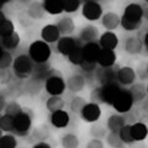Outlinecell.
I'll list each match as a JSON object with an SVG mask.
<instances>
[{"label": "cell", "instance_id": "cell-1", "mask_svg": "<svg viewBox=\"0 0 148 148\" xmlns=\"http://www.w3.org/2000/svg\"><path fill=\"white\" fill-rule=\"evenodd\" d=\"M11 69L16 79H29L34 69V62L27 54H18L14 58Z\"/></svg>", "mask_w": 148, "mask_h": 148}, {"label": "cell", "instance_id": "cell-2", "mask_svg": "<svg viewBox=\"0 0 148 148\" xmlns=\"http://www.w3.org/2000/svg\"><path fill=\"white\" fill-rule=\"evenodd\" d=\"M51 53H52L51 46L43 42L42 40H37L29 46L27 56L34 63H47L51 57Z\"/></svg>", "mask_w": 148, "mask_h": 148}, {"label": "cell", "instance_id": "cell-3", "mask_svg": "<svg viewBox=\"0 0 148 148\" xmlns=\"http://www.w3.org/2000/svg\"><path fill=\"white\" fill-rule=\"evenodd\" d=\"M32 127V114L30 110L24 109L18 115L14 117L12 135L16 137H25L29 135Z\"/></svg>", "mask_w": 148, "mask_h": 148}, {"label": "cell", "instance_id": "cell-4", "mask_svg": "<svg viewBox=\"0 0 148 148\" xmlns=\"http://www.w3.org/2000/svg\"><path fill=\"white\" fill-rule=\"evenodd\" d=\"M45 90L49 96H62L66 91V80L58 71L52 72V74L45 80Z\"/></svg>", "mask_w": 148, "mask_h": 148}, {"label": "cell", "instance_id": "cell-5", "mask_svg": "<svg viewBox=\"0 0 148 148\" xmlns=\"http://www.w3.org/2000/svg\"><path fill=\"white\" fill-rule=\"evenodd\" d=\"M147 16L146 9L138 3H130L125 8L122 16H120L125 21L133 22V24H142L143 17Z\"/></svg>", "mask_w": 148, "mask_h": 148}, {"label": "cell", "instance_id": "cell-6", "mask_svg": "<svg viewBox=\"0 0 148 148\" xmlns=\"http://www.w3.org/2000/svg\"><path fill=\"white\" fill-rule=\"evenodd\" d=\"M80 9H82L83 17L86 18V20L90 22H95V21L100 20L104 14L101 4L98 1H94V0H88V1L82 3Z\"/></svg>", "mask_w": 148, "mask_h": 148}, {"label": "cell", "instance_id": "cell-7", "mask_svg": "<svg viewBox=\"0 0 148 148\" xmlns=\"http://www.w3.org/2000/svg\"><path fill=\"white\" fill-rule=\"evenodd\" d=\"M133 105L135 104H133L132 96H131V94H130L128 89H121L120 94L117 95V98L114 101L112 108L117 114L123 115V114L128 112V111H131Z\"/></svg>", "mask_w": 148, "mask_h": 148}, {"label": "cell", "instance_id": "cell-8", "mask_svg": "<svg viewBox=\"0 0 148 148\" xmlns=\"http://www.w3.org/2000/svg\"><path fill=\"white\" fill-rule=\"evenodd\" d=\"M116 72L117 67H111V68H100L98 67L94 72L95 79L98 80L100 86L111 84V83H117L116 82Z\"/></svg>", "mask_w": 148, "mask_h": 148}, {"label": "cell", "instance_id": "cell-9", "mask_svg": "<svg viewBox=\"0 0 148 148\" xmlns=\"http://www.w3.org/2000/svg\"><path fill=\"white\" fill-rule=\"evenodd\" d=\"M79 115H80V119L83 120V121L88 122V123H94L96 121H99L100 116H101L100 105L90 103L89 101V103H86L84 105V108L82 109Z\"/></svg>", "mask_w": 148, "mask_h": 148}, {"label": "cell", "instance_id": "cell-10", "mask_svg": "<svg viewBox=\"0 0 148 148\" xmlns=\"http://www.w3.org/2000/svg\"><path fill=\"white\" fill-rule=\"evenodd\" d=\"M137 77L135 69L130 66L119 67L116 72V82L121 86H131L133 83H136Z\"/></svg>", "mask_w": 148, "mask_h": 148}, {"label": "cell", "instance_id": "cell-11", "mask_svg": "<svg viewBox=\"0 0 148 148\" xmlns=\"http://www.w3.org/2000/svg\"><path fill=\"white\" fill-rule=\"evenodd\" d=\"M78 45H82L78 38L72 36H64L57 41V47L56 48H57V52L59 54H62L63 57H68Z\"/></svg>", "mask_w": 148, "mask_h": 148}, {"label": "cell", "instance_id": "cell-12", "mask_svg": "<svg viewBox=\"0 0 148 148\" xmlns=\"http://www.w3.org/2000/svg\"><path fill=\"white\" fill-rule=\"evenodd\" d=\"M86 85V78L80 73H74L66 80V89L72 94H78L84 90Z\"/></svg>", "mask_w": 148, "mask_h": 148}, {"label": "cell", "instance_id": "cell-13", "mask_svg": "<svg viewBox=\"0 0 148 148\" xmlns=\"http://www.w3.org/2000/svg\"><path fill=\"white\" fill-rule=\"evenodd\" d=\"M98 45L101 49H111L115 51L119 46V37L115 32L105 31L101 35H99Z\"/></svg>", "mask_w": 148, "mask_h": 148}, {"label": "cell", "instance_id": "cell-14", "mask_svg": "<svg viewBox=\"0 0 148 148\" xmlns=\"http://www.w3.org/2000/svg\"><path fill=\"white\" fill-rule=\"evenodd\" d=\"M117 56L115 51L111 49H100V52L96 58V64L100 68H111L116 66Z\"/></svg>", "mask_w": 148, "mask_h": 148}, {"label": "cell", "instance_id": "cell-15", "mask_svg": "<svg viewBox=\"0 0 148 148\" xmlns=\"http://www.w3.org/2000/svg\"><path fill=\"white\" fill-rule=\"evenodd\" d=\"M53 71L54 69L51 68L48 62L47 63H34V69H32V74L30 78L45 84V80L52 74Z\"/></svg>", "mask_w": 148, "mask_h": 148}, {"label": "cell", "instance_id": "cell-16", "mask_svg": "<svg viewBox=\"0 0 148 148\" xmlns=\"http://www.w3.org/2000/svg\"><path fill=\"white\" fill-rule=\"evenodd\" d=\"M59 38H61V35H59V31L56 24H48L42 27V30H41V40L43 42H46L47 45L57 43Z\"/></svg>", "mask_w": 148, "mask_h": 148}, {"label": "cell", "instance_id": "cell-17", "mask_svg": "<svg viewBox=\"0 0 148 148\" xmlns=\"http://www.w3.org/2000/svg\"><path fill=\"white\" fill-rule=\"evenodd\" d=\"M98 38H99V30H98V27L94 26V25H86V26H84L80 30L79 37H78V40L80 41L82 45L96 42Z\"/></svg>", "mask_w": 148, "mask_h": 148}, {"label": "cell", "instance_id": "cell-18", "mask_svg": "<svg viewBox=\"0 0 148 148\" xmlns=\"http://www.w3.org/2000/svg\"><path fill=\"white\" fill-rule=\"evenodd\" d=\"M103 88V98H104V104L112 106L115 99L117 98V95L120 94L122 86L119 83H111V84L104 85Z\"/></svg>", "mask_w": 148, "mask_h": 148}, {"label": "cell", "instance_id": "cell-19", "mask_svg": "<svg viewBox=\"0 0 148 148\" xmlns=\"http://www.w3.org/2000/svg\"><path fill=\"white\" fill-rule=\"evenodd\" d=\"M69 121H71L69 112L64 109L54 111V112H52L49 116V122L56 128H66L69 125Z\"/></svg>", "mask_w": 148, "mask_h": 148}, {"label": "cell", "instance_id": "cell-20", "mask_svg": "<svg viewBox=\"0 0 148 148\" xmlns=\"http://www.w3.org/2000/svg\"><path fill=\"white\" fill-rule=\"evenodd\" d=\"M143 43L141 42V40L137 36H128L125 40L123 43V49L125 52L131 54V56H136V54H141L143 52Z\"/></svg>", "mask_w": 148, "mask_h": 148}, {"label": "cell", "instance_id": "cell-21", "mask_svg": "<svg viewBox=\"0 0 148 148\" xmlns=\"http://www.w3.org/2000/svg\"><path fill=\"white\" fill-rule=\"evenodd\" d=\"M57 29L59 31L61 37L64 36H71L74 31H75V22L71 16H62L59 20L57 21Z\"/></svg>", "mask_w": 148, "mask_h": 148}, {"label": "cell", "instance_id": "cell-22", "mask_svg": "<svg viewBox=\"0 0 148 148\" xmlns=\"http://www.w3.org/2000/svg\"><path fill=\"white\" fill-rule=\"evenodd\" d=\"M101 25L106 31L114 32V30H116L120 26V16L114 11H108L103 14V16L100 18Z\"/></svg>", "mask_w": 148, "mask_h": 148}, {"label": "cell", "instance_id": "cell-23", "mask_svg": "<svg viewBox=\"0 0 148 148\" xmlns=\"http://www.w3.org/2000/svg\"><path fill=\"white\" fill-rule=\"evenodd\" d=\"M128 91L132 96L133 104L141 103V101L146 100V98H147V86L145 83H133V84L130 86Z\"/></svg>", "mask_w": 148, "mask_h": 148}, {"label": "cell", "instance_id": "cell-24", "mask_svg": "<svg viewBox=\"0 0 148 148\" xmlns=\"http://www.w3.org/2000/svg\"><path fill=\"white\" fill-rule=\"evenodd\" d=\"M100 49L101 48L99 47L98 42H91V43L82 45V51H83V57H84V61L96 63V58H98V54L100 52Z\"/></svg>", "mask_w": 148, "mask_h": 148}, {"label": "cell", "instance_id": "cell-25", "mask_svg": "<svg viewBox=\"0 0 148 148\" xmlns=\"http://www.w3.org/2000/svg\"><path fill=\"white\" fill-rule=\"evenodd\" d=\"M20 41H21L20 35L15 31L14 34L9 35L6 37H0V47H1L4 51L10 52V51H14L18 47Z\"/></svg>", "mask_w": 148, "mask_h": 148}, {"label": "cell", "instance_id": "cell-26", "mask_svg": "<svg viewBox=\"0 0 148 148\" xmlns=\"http://www.w3.org/2000/svg\"><path fill=\"white\" fill-rule=\"evenodd\" d=\"M125 125H126V121H125L123 115L116 112V114H112L109 116L108 121H106V128H108L109 132L119 133V131L125 126Z\"/></svg>", "mask_w": 148, "mask_h": 148}, {"label": "cell", "instance_id": "cell-27", "mask_svg": "<svg viewBox=\"0 0 148 148\" xmlns=\"http://www.w3.org/2000/svg\"><path fill=\"white\" fill-rule=\"evenodd\" d=\"M26 14L32 20H41V18L45 17L46 11H45L41 1H31V3H29V5H27Z\"/></svg>", "mask_w": 148, "mask_h": 148}, {"label": "cell", "instance_id": "cell-28", "mask_svg": "<svg viewBox=\"0 0 148 148\" xmlns=\"http://www.w3.org/2000/svg\"><path fill=\"white\" fill-rule=\"evenodd\" d=\"M131 135L135 142L145 141L148 136V128L147 125L143 122H135L131 125Z\"/></svg>", "mask_w": 148, "mask_h": 148}, {"label": "cell", "instance_id": "cell-29", "mask_svg": "<svg viewBox=\"0 0 148 148\" xmlns=\"http://www.w3.org/2000/svg\"><path fill=\"white\" fill-rule=\"evenodd\" d=\"M46 14L49 15H61L63 12V1H54V0H45L42 3Z\"/></svg>", "mask_w": 148, "mask_h": 148}, {"label": "cell", "instance_id": "cell-30", "mask_svg": "<svg viewBox=\"0 0 148 148\" xmlns=\"http://www.w3.org/2000/svg\"><path fill=\"white\" fill-rule=\"evenodd\" d=\"M66 106V101L62 96H49L46 101V109H47L51 114L58 110H63Z\"/></svg>", "mask_w": 148, "mask_h": 148}, {"label": "cell", "instance_id": "cell-31", "mask_svg": "<svg viewBox=\"0 0 148 148\" xmlns=\"http://www.w3.org/2000/svg\"><path fill=\"white\" fill-rule=\"evenodd\" d=\"M79 138L75 133H64L61 137V146L62 148H79Z\"/></svg>", "mask_w": 148, "mask_h": 148}, {"label": "cell", "instance_id": "cell-32", "mask_svg": "<svg viewBox=\"0 0 148 148\" xmlns=\"http://www.w3.org/2000/svg\"><path fill=\"white\" fill-rule=\"evenodd\" d=\"M108 128H106V125L101 123L99 121H96L94 123H91V127L89 130V133L91 138H98V140H101L104 138L106 135H108Z\"/></svg>", "mask_w": 148, "mask_h": 148}, {"label": "cell", "instance_id": "cell-33", "mask_svg": "<svg viewBox=\"0 0 148 148\" xmlns=\"http://www.w3.org/2000/svg\"><path fill=\"white\" fill-rule=\"evenodd\" d=\"M68 61L69 63H72L73 66H78L79 67L80 64L84 61V57H83V51H82V45H78L75 48H74L71 54L68 56Z\"/></svg>", "mask_w": 148, "mask_h": 148}, {"label": "cell", "instance_id": "cell-34", "mask_svg": "<svg viewBox=\"0 0 148 148\" xmlns=\"http://www.w3.org/2000/svg\"><path fill=\"white\" fill-rule=\"evenodd\" d=\"M0 148H17V138L12 133H4L0 137Z\"/></svg>", "mask_w": 148, "mask_h": 148}, {"label": "cell", "instance_id": "cell-35", "mask_svg": "<svg viewBox=\"0 0 148 148\" xmlns=\"http://www.w3.org/2000/svg\"><path fill=\"white\" fill-rule=\"evenodd\" d=\"M0 130L4 133H12L14 130V117L9 115H1L0 116Z\"/></svg>", "mask_w": 148, "mask_h": 148}, {"label": "cell", "instance_id": "cell-36", "mask_svg": "<svg viewBox=\"0 0 148 148\" xmlns=\"http://www.w3.org/2000/svg\"><path fill=\"white\" fill-rule=\"evenodd\" d=\"M119 136L123 145H132V143H135V141H133V138H132V135H131V125H128V123L125 125L119 131Z\"/></svg>", "mask_w": 148, "mask_h": 148}, {"label": "cell", "instance_id": "cell-37", "mask_svg": "<svg viewBox=\"0 0 148 148\" xmlns=\"http://www.w3.org/2000/svg\"><path fill=\"white\" fill-rule=\"evenodd\" d=\"M85 104L86 101L84 98H82V96H73L71 99V103H69V109H71L73 114H79Z\"/></svg>", "mask_w": 148, "mask_h": 148}, {"label": "cell", "instance_id": "cell-38", "mask_svg": "<svg viewBox=\"0 0 148 148\" xmlns=\"http://www.w3.org/2000/svg\"><path fill=\"white\" fill-rule=\"evenodd\" d=\"M15 32V25L10 18H5L1 24H0V37H6Z\"/></svg>", "mask_w": 148, "mask_h": 148}, {"label": "cell", "instance_id": "cell-39", "mask_svg": "<svg viewBox=\"0 0 148 148\" xmlns=\"http://www.w3.org/2000/svg\"><path fill=\"white\" fill-rule=\"evenodd\" d=\"M22 110H24V108H22V106L15 100L10 101V103H6V106H5V109H4L5 115H9V116H11V117H15L16 115L20 114Z\"/></svg>", "mask_w": 148, "mask_h": 148}, {"label": "cell", "instance_id": "cell-40", "mask_svg": "<svg viewBox=\"0 0 148 148\" xmlns=\"http://www.w3.org/2000/svg\"><path fill=\"white\" fill-rule=\"evenodd\" d=\"M82 3L79 0H67L63 1V12L67 14H75L80 9Z\"/></svg>", "mask_w": 148, "mask_h": 148}, {"label": "cell", "instance_id": "cell-41", "mask_svg": "<svg viewBox=\"0 0 148 148\" xmlns=\"http://www.w3.org/2000/svg\"><path fill=\"white\" fill-rule=\"evenodd\" d=\"M90 103L94 104H104V98H103V88L100 85L92 88L90 91Z\"/></svg>", "mask_w": 148, "mask_h": 148}, {"label": "cell", "instance_id": "cell-42", "mask_svg": "<svg viewBox=\"0 0 148 148\" xmlns=\"http://www.w3.org/2000/svg\"><path fill=\"white\" fill-rule=\"evenodd\" d=\"M105 138H106V143H108L111 148H116V147H120L123 145L122 141L120 140L119 133H116V132H108V135L105 136Z\"/></svg>", "mask_w": 148, "mask_h": 148}, {"label": "cell", "instance_id": "cell-43", "mask_svg": "<svg viewBox=\"0 0 148 148\" xmlns=\"http://www.w3.org/2000/svg\"><path fill=\"white\" fill-rule=\"evenodd\" d=\"M12 61H14V57H12L11 52L4 51L1 58H0V69H9V68H11Z\"/></svg>", "mask_w": 148, "mask_h": 148}, {"label": "cell", "instance_id": "cell-44", "mask_svg": "<svg viewBox=\"0 0 148 148\" xmlns=\"http://www.w3.org/2000/svg\"><path fill=\"white\" fill-rule=\"evenodd\" d=\"M135 73H136V77L137 79H140L142 83L147 80V77H148V71H147V63L146 62H141L138 64L137 69H135Z\"/></svg>", "mask_w": 148, "mask_h": 148}, {"label": "cell", "instance_id": "cell-45", "mask_svg": "<svg viewBox=\"0 0 148 148\" xmlns=\"http://www.w3.org/2000/svg\"><path fill=\"white\" fill-rule=\"evenodd\" d=\"M48 135H49L48 128H47V126H45V125L36 127V128H35V131H34V137L37 138V140H38V142H41V141H46V138L48 137Z\"/></svg>", "mask_w": 148, "mask_h": 148}, {"label": "cell", "instance_id": "cell-46", "mask_svg": "<svg viewBox=\"0 0 148 148\" xmlns=\"http://www.w3.org/2000/svg\"><path fill=\"white\" fill-rule=\"evenodd\" d=\"M79 67H80V69H82V72L85 74L84 77H86V75H90V74H94L95 69L98 68V64H96V63H92V62L83 61V63L80 64Z\"/></svg>", "mask_w": 148, "mask_h": 148}, {"label": "cell", "instance_id": "cell-47", "mask_svg": "<svg viewBox=\"0 0 148 148\" xmlns=\"http://www.w3.org/2000/svg\"><path fill=\"white\" fill-rule=\"evenodd\" d=\"M12 72L9 69H0V84L6 85L12 80Z\"/></svg>", "mask_w": 148, "mask_h": 148}, {"label": "cell", "instance_id": "cell-48", "mask_svg": "<svg viewBox=\"0 0 148 148\" xmlns=\"http://www.w3.org/2000/svg\"><path fill=\"white\" fill-rule=\"evenodd\" d=\"M85 148H105L104 142L101 140H98V138H91V140L86 143Z\"/></svg>", "mask_w": 148, "mask_h": 148}, {"label": "cell", "instance_id": "cell-49", "mask_svg": "<svg viewBox=\"0 0 148 148\" xmlns=\"http://www.w3.org/2000/svg\"><path fill=\"white\" fill-rule=\"evenodd\" d=\"M32 148H52V146H51L49 143H47L46 141H41V142L35 143V145L32 146Z\"/></svg>", "mask_w": 148, "mask_h": 148}, {"label": "cell", "instance_id": "cell-50", "mask_svg": "<svg viewBox=\"0 0 148 148\" xmlns=\"http://www.w3.org/2000/svg\"><path fill=\"white\" fill-rule=\"evenodd\" d=\"M5 106H6V99H5V96L0 94V112L5 109Z\"/></svg>", "mask_w": 148, "mask_h": 148}, {"label": "cell", "instance_id": "cell-51", "mask_svg": "<svg viewBox=\"0 0 148 148\" xmlns=\"http://www.w3.org/2000/svg\"><path fill=\"white\" fill-rule=\"evenodd\" d=\"M6 18V15H5V12L4 11H0V24H1V22L4 21Z\"/></svg>", "mask_w": 148, "mask_h": 148}, {"label": "cell", "instance_id": "cell-52", "mask_svg": "<svg viewBox=\"0 0 148 148\" xmlns=\"http://www.w3.org/2000/svg\"><path fill=\"white\" fill-rule=\"evenodd\" d=\"M8 4V1H0V11H3V8Z\"/></svg>", "mask_w": 148, "mask_h": 148}, {"label": "cell", "instance_id": "cell-53", "mask_svg": "<svg viewBox=\"0 0 148 148\" xmlns=\"http://www.w3.org/2000/svg\"><path fill=\"white\" fill-rule=\"evenodd\" d=\"M3 53H4V49L0 47V58H1V56H3Z\"/></svg>", "mask_w": 148, "mask_h": 148}, {"label": "cell", "instance_id": "cell-54", "mask_svg": "<svg viewBox=\"0 0 148 148\" xmlns=\"http://www.w3.org/2000/svg\"><path fill=\"white\" fill-rule=\"evenodd\" d=\"M116 148H127V147L125 146V145H122V146H120V147H116Z\"/></svg>", "mask_w": 148, "mask_h": 148}, {"label": "cell", "instance_id": "cell-55", "mask_svg": "<svg viewBox=\"0 0 148 148\" xmlns=\"http://www.w3.org/2000/svg\"><path fill=\"white\" fill-rule=\"evenodd\" d=\"M3 135H4V132H3V131H1V130H0V137H1V136H3Z\"/></svg>", "mask_w": 148, "mask_h": 148}, {"label": "cell", "instance_id": "cell-56", "mask_svg": "<svg viewBox=\"0 0 148 148\" xmlns=\"http://www.w3.org/2000/svg\"><path fill=\"white\" fill-rule=\"evenodd\" d=\"M0 116H1V112H0Z\"/></svg>", "mask_w": 148, "mask_h": 148}]
</instances>
